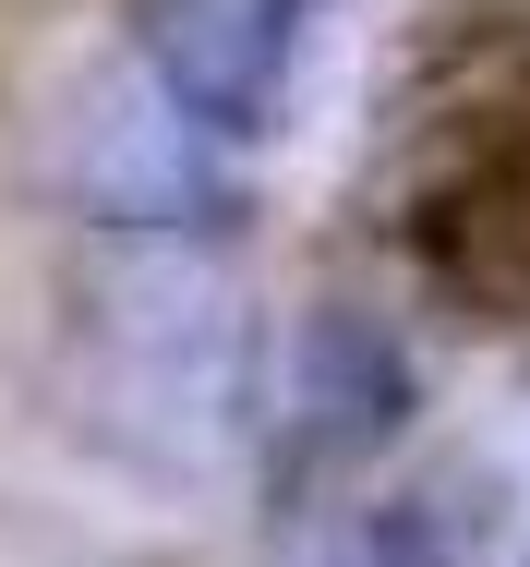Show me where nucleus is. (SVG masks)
<instances>
[{
  "mask_svg": "<svg viewBox=\"0 0 530 567\" xmlns=\"http://www.w3.org/2000/svg\"><path fill=\"white\" fill-rule=\"evenodd\" d=\"M73 423L108 458L181 471L217 435H253V350L241 290L206 229H108L73 266Z\"/></svg>",
  "mask_w": 530,
  "mask_h": 567,
  "instance_id": "f257e3e1",
  "label": "nucleus"
},
{
  "mask_svg": "<svg viewBox=\"0 0 530 567\" xmlns=\"http://www.w3.org/2000/svg\"><path fill=\"white\" fill-rule=\"evenodd\" d=\"M423 423V350L374 290H302L253 339V471L266 507L314 519L350 507V483Z\"/></svg>",
  "mask_w": 530,
  "mask_h": 567,
  "instance_id": "f03ea898",
  "label": "nucleus"
},
{
  "mask_svg": "<svg viewBox=\"0 0 530 567\" xmlns=\"http://www.w3.org/2000/svg\"><path fill=\"white\" fill-rule=\"evenodd\" d=\"M325 0H121V61L206 133L217 157L266 145L290 121L302 49Z\"/></svg>",
  "mask_w": 530,
  "mask_h": 567,
  "instance_id": "7ed1b4c3",
  "label": "nucleus"
},
{
  "mask_svg": "<svg viewBox=\"0 0 530 567\" xmlns=\"http://www.w3.org/2000/svg\"><path fill=\"white\" fill-rule=\"evenodd\" d=\"M61 182H73V206L97 229H206L217 241V229L241 218V169H229L133 61H121V85H108L97 110H73Z\"/></svg>",
  "mask_w": 530,
  "mask_h": 567,
  "instance_id": "20e7f679",
  "label": "nucleus"
},
{
  "mask_svg": "<svg viewBox=\"0 0 530 567\" xmlns=\"http://www.w3.org/2000/svg\"><path fill=\"white\" fill-rule=\"evenodd\" d=\"M290 567H446V519L423 495H350V507H314Z\"/></svg>",
  "mask_w": 530,
  "mask_h": 567,
  "instance_id": "39448f33",
  "label": "nucleus"
},
{
  "mask_svg": "<svg viewBox=\"0 0 530 567\" xmlns=\"http://www.w3.org/2000/svg\"><path fill=\"white\" fill-rule=\"evenodd\" d=\"M519 567H530V544H519Z\"/></svg>",
  "mask_w": 530,
  "mask_h": 567,
  "instance_id": "423d86ee",
  "label": "nucleus"
}]
</instances>
